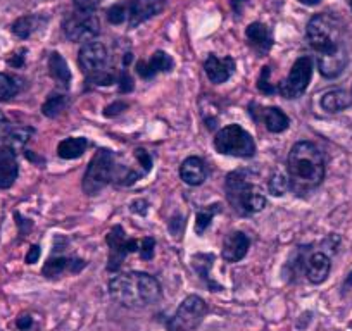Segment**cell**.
Masks as SVG:
<instances>
[{"instance_id":"obj_41","label":"cell","mask_w":352,"mask_h":331,"mask_svg":"<svg viewBox=\"0 0 352 331\" xmlns=\"http://www.w3.org/2000/svg\"><path fill=\"white\" fill-rule=\"evenodd\" d=\"M40 258V247L38 245H32V249L26 254V264H35Z\"/></svg>"},{"instance_id":"obj_7","label":"cell","mask_w":352,"mask_h":331,"mask_svg":"<svg viewBox=\"0 0 352 331\" xmlns=\"http://www.w3.org/2000/svg\"><path fill=\"white\" fill-rule=\"evenodd\" d=\"M63 32L69 42H90L100 33V21L94 11L76 9L63 21Z\"/></svg>"},{"instance_id":"obj_29","label":"cell","mask_w":352,"mask_h":331,"mask_svg":"<svg viewBox=\"0 0 352 331\" xmlns=\"http://www.w3.org/2000/svg\"><path fill=\"white\" fill-rule=\"evenodd\" d=\"M33 135L32 128H16V130H11L8 137V147H11L12 150L14 148H21L26 141L30 140V137Z\"/></svg>"},{"instance_id":"obj_31","label":"cell","mask_w":352,"mask_h":331,"mask_svg":"<svg viewBox=\"0 0 352 331\" xmlns=\"http://www.w3.org/2000/svg\"><path fill=\"white\" fill-rule=\"evenodd\" d=\"M107 21L111 23V25H123L124 21L128 19L126 16V5L123 4H114L111 5L109 9H107Z\"/></svg>"},{"instance_id":"obj_24","label":"cell","mask_w":352,"mask_h":331,"mask_svg":"<svg viewBox=\"0 0 352 331\" xmlns=\"http://www.w3.org/2000/svg\"><path fill=\"white\" fill-rule=\"evenodd\" d=\"M88 147L87 138L83 137H71L66 138V140L60 141L57 145V155L60 159H66V161H71V159H78L85 154Z\"/></svg>"},{"instance_id":"obj_18","label":"cell","mask_w":352,"mask_h":331,"mask_svg":"<svg viewBox=\"0 0 352 331\" xmlns=\"http://www.w3.org/2000/svg\"><path fill=\"white\" fill-rule=\"evenodd\" d=\"M19 166L16 152L11 147L0 148V190L11 188L18 180Z\"/></svg>"},{"instance_id":"obj_12","label":"cell","mask_w":352,"mask_h":331,"mask_svg":"<svg viewBox=\"0 0 352 331\" xmlns=\"http://www.w3.org/2000/svg\"><path fill=\"white\" fill-rule=\"evenodd\" d=\"M124 5L130 28H138L142 23L148 21L164 9V0H128Z\"/></svg>"},{"instance_id":"obj_39","label":"cell","mask_w":352,"mask_h":331,"mask_svg":"<svg viewBox=\"0 0 352 331\" xmlns=\"http://www.w3.org/2000/svg\"><path fill=\"white\" fill-rule=\"evenodd\" d=\"M16 326H18L19 331H30L33 326L32 316H28V314H25V316H19L18 321H16Z\"/></svg>"},{"instance_id":"obj_32","label":"cell","mask_w":352,"mask_h":331,"mask_svg":"<svg viewBox=\"0 0 352 331\" xmlns=\"http://www.w3.org/2000/svg\"><path fill=\"white\" fill-rule=\"evenodd\" d=\"M257 89H259V92L268 93V95L278 92V89H276V87H273V83L270 81V67L268 66H264L263 71H261L259 80H257Z\"/></svg>"},{"instance_id":"obj_45","label":"cell","mask_w":352,"mask_h":331,"mask_svg":"<svg viewBox=\"0 0 352 331\" xmlns=\"http://www.w3.org/2000/svg\"><path fill=\"white\" fill-rule=\"evenodd\" d=\"M299 2L304 5H316V4H320L321 0H299Z\"/></svg>"},{"instance_id":"obj_16","label":"cell","mask_w":352,"mask_h":331,"mask_svg":"<svg viewBox=\"0 0 352 331\" xmlns=\"http://www.w3.org/2000/svg\"><path fill=\"white\" fill-rule=\"evenodd\" d=\"M330 269L331 261L324 252H314L307 258L306 264H304L307 282L313 283V285H321L330 275Z\"/></svg>"},{"instance_id":"obj_21","label":"cell","mask_w":352,"mask_h":331,"mask_svg":"<svg viewBox=\"0 0 352 331\" xmlns=\"http://www.w3.org/2000/svg\"><path fill=\"white\" fill-rule=\"evenodd\" d=\"M321 107H323L327 113H340V111L349 109L352 106V93L349 90H330V92L324 93L321 97Z\"/></svg>"},{"instance_id":"obj_36","label":"cell","mask_w":352,"mask_h":331,"mask_svg":"<svg viewBox=\"0 0 352 331\" xmlns=\"http://www.w3.org/2000/svg\"><path fill=\"white\" fill-rule=\"evenodd\" d=\"M128 109V104L126 102H121V100H118V102L111 104V106L106 107V111H104V116L106 117H114L118 116V114H121L123 111Z\"/></svg>"},{"instance_id":"obj_2","label":"cell","mask_w":352,"mask_h":331,"mask_svg":"<svg viewBox=\"0 0 352 331\" xmlns=\"http://www.w3.org/2000/svg\"><path fill=\"white\" fill-rule=\"evenodd\" d=\"M323 152L313 141H297L289 152L287 159V176L290 190L297 195H306L316 190L324 180Z\"/></svg>"},{"instance_id":"obj_15","label":"cell","mask_w":352,"mask_h":331,"mask_svg":"<svg viewBox=\"0 0 352 331\" xmlns=\"http://www.w3.org/2000/svg\"><path fill=\"white\" fill-rule=\"evenodd\" d=\"M250 247V240L245 233L233 231L230 233L223 243V259L226 262H240L247 255Z\"/></svg>"},{"instance_id":"obj_4","label":"cell","mask_w":352,"mask_h":331,"mask_svg":"<svg viewBox=\"0 0 352 331\" xmlns=\"http://www.w3.org/2000/svg\"><path fill=\"white\" fill-rule=\"evenodd\" d=\"M225 190L228 202L239 214L250 216L266 207V197L254 187L245 171H233L226 176Z\"/></svg>"},{"instance_id":"obj_13","label":"cell","mask_w":352,"mask_h":331,"mask_svg":"<svg viewBox=\"0 0 352 331\" xmlns=\"http://www.w3.org/2000/svg\"><path fill=\"white\" fill-rule=\"evenodd\" d=\"M175 66V60L171 59V56H168L162 50L154 52V56L148 60H138L135 69H137L138 76L144 78V80H152L155 74L159 73H169Z\"/></svg>"},{"instance_id":"obj_11","label":"cell","mask_w":352,"mask_h":331,"mask_svg":"<svg viewBox=\"0 0 352 331\" xmlns=\"http://www.w3.org/2000/svg\"><path fill=\"white\" fill-rule=\"evenodd\" d=\"M106 242L109 245V262H107V271L114 273L121 268L128 254L138 252L140 242L135 238H126L124 229L121 226H114L106 236Z\"/></svg>"},{"instance_id":"obj_43","label":"cell","mask_w":352,"mask_h":331,"mask_svg":"<svg viewBox=\"0 0 352 331\" xmlns=\"http://www.w3.org/2000/svg\"><path fill=\"white\" fill-rule=\"evenodd\" d=\"M230 4H232V9L235 11V14H240L243 9V5L247 4V0H232Z\"/></svg>"},{"instance_id":"obj_30","label":"cell","mask_w":352,"mask_h":331,"mask_svg":"<svg viewBox=\"0 0 352 331\" xmlns=\"http://www.w3.org/2000/svg\"><path fill=\"white\" fill-rule=\"evenodd\" d=\"M287 190H290L289 176L285 173H282V171H276L272 176V180H270V192L273 195H276V197H282Z\"/></svg>"},{"instance_id":"obj_22","label":"cell","mask_w":352,"mask_h":331,"mask_svg":"<svg viewBox=\"0 0 352 331\" xmlns=\"http://www.w3.org/2000/svg\"><path fill=\"white\" fill-rule=\"evenodd\" d=\"M259 117L264 126H266V130L272 131V133H282L290 126L289 116L278 107H266V109L261 111Z\"/></svg>"},{"instance_id":"obj_46","label":"cell","mask_w":352,"mask_h":331,"mask_svg":"<svg viewBox=\"0 0 352 331\" xmlns=\"http://www.w3.org/2000/svg\"><path fill=\"white\" fill-rule=\"evenodd\" d=\"M349 5H351V9H352V0H349Z\"/></svg>"},{"instance_id":"obj_9","label":"cell","mask_w":352,"mask_h":331,"mask_svg":"<svg viewBox=\"0 0 352 331\" xmlns=\"http://www.w3.org/2000/svg\"><path fill=\"white\" fill-rule=\"evenodd\" d=\"M208 312V306L197 295H190L182 302L175 316L168 321L169 331H192L201 324Z\"/></svg>"},{"instance_id":"obj_42","label":"cell","mask_w":352,"mask_h":331,"mask_svg":"<svg viewBox=\"0 0 352 331\" xmlns=\"http://www.w3.org/2000/svg\"><path fill=\"white\" fill-rule=\"evenodd\" d=\"M26 50H21V52H19V56L18 54H14V57H12V59H9V64L14 67H21L23 62H25V56H23Z\"/></svg>"},{"instance_id":"obj_26","label":"cell","mask_w":352,"mask_h":331,"mask_svg":"<svg viewBox=\"0 0 352 331\" xmlns=\"http://www.w3.org/2000/svg\"><path fill=\"white\" fill-rule=\"evenodd\" d=\"M218 212H221V205L219 204H212L209 205V207H204L202 211H199L197 218H195V233H197V235H202V233L211 226L212 218H214Z\"/></svg>"},{"instance_id":"obj_5","label":"cell","mask_w":352,"mask_h":331,"mask_svg":"<svg viewBox=\"0 0 352 331\" xmlns=\"http://www.w3.org/2000/svg\"><path fill=\"white\" fill-rule=\"evenodd\" d=\"M116 178V162L113 150L100 148L92 157L83 176V192L87 195H97Z\"/></svg>"},{"instance_id":"obj_3","label":"cell","mask_w":352,"mask_h":331,"mask_svg":"<svg viewBox=\"0 0 352 331\" xmlns=\"http://www.w3.org/2000/svg\"><path fill=\"white\" fill-rule=\"evenodd\" d=\"M109 293L118 304L124 307L152 306L162 297L157 279L142 271L121 273L111 278Z\"/></svg>"},{"instance_id":"obj_8","label":"cell","mask_w":352,"mask_h":331,"mask_svg":"<svg viewBox=\"0 0 352 331\" xmlns=\"http://www.w3.org/2000/svg\"><path fill=\"white\" fill-rule=\"evenodd\" d=\"M314 62L309 56H302L294 62L292 69H290L289 76L280 83L278 92L280 95L285 99H299L304 92L307 90L313 78Z\"/></svg>"},{"instance_id":"obj_44","label":"cell","mask_w":352,"mask_h":331,"mask_svg":"<svg viewBox=\"0 0 352 331\" xmlns=\"http://www.w3.org/2000/svg\"><path fill=\"white\" fill-rule=\"evenodd\" d=\"M347 288H352V273L347 276V278H345V282H344V290H347Z\"/></svg>"},{"instance_id":"obj_17","label":"cell","mask_w":352,"mask_h":331,"mask_svg":"<svg viewBox=\"0 0 352 331\" xmlns=\"http://www.w3.org/2000/svg\"><path fill=\"white\" fill-rule=\"evenodd\" d=\"M235 69V60L232 57H223L219 59L218 56H209L204 62V71L208 74L209 80L216 85H221L225 81L230 80V76L233 74Z\"/></svg>"},{"instance_id":"obj_1","label":"cell","mask_w":352,"mask_h":331,"mask_svg":"<svg viewBox=\"0 0 352 331\" xmlns=\"http://www.w3.org/2000/svg\"><path fill=\"white\" fill-rule=\"evenodd\" d=\"M306 38L311 49L318 54V69L321 76L333 80L344 73L349 62L342 28L335 18L328 14H316L306 26Z\"/></svg>"},{"instance_id":"obj_20","label":"cell","mask_w":352,"mask_h":331,"mask_svg":"<svg viewBox=\"0 0 352 331\" xmlns=\"http://www.w3.org/2000/svg\"><path fill=\"white\" fill-rule=\"evenodd\" d=\"M245 38L257 54H268L273 47L272 32L263 23H250L245 30Z\"/></svg>"},{"instance_id":"obj_19","label":"cell","mask_w":352,"mask_h":331,"mask_svg":"<svg viewBox=\"0 0 352 331\" xmlns=\"http://www.w3.org/2000/svg\"><path fill=\"white\" fill-rule=\"evenodd\" d=\"M180 178L190 187H199L208 180V166L201 157L185 159L180 166Z\"/></svg>"},{"instance_id":"obj_38","label":"cell","mask_w":352,"mask_h":331,"mask_svg":"<svg viewBox=\"0 0 352 331\" xmlns=\"http://www.w3.org/2000/svg\"><path fill=\"white\" fill-rule=\"evenodd\" d=\"M74 8L80 11H96L97 5L100 4V0H73Z\"/></svg>"},{"instance_id":"obj_33","label":"cell","mask_w":352,"mask_h":331,"mask_svg":"<svg viewBox=\"0 0 352 331\" xmlns=\"http://www.w3.org/2000/svg\"><path fill=\"white\" fill-rule=\"evenodd\" d=\"M154 249H155V240L152 238V236L144 238L140 242V249H138V252H140V258L144 259V261L152 259L154 258Z\"/></svg>"},{"instance_id":"obj_25","label":"cell","mask_w":352,"mask_h":331,"mask_svg":"<svg viewBox=\"0 0 352 331\" xmlns=\"http://www.w3.org/2000/svg\"><path fill=\"white\" fill-rule=\"evenodd\" d=\"M40 26V18L36 16H23V18L16 19L14 25H12V33L19 38H28L33 32Z\"/></svg>"},{"instance_id":"obj_23","label":"cell","mask_w":352,"mask_h":331,"mask_svg":"<svg viewBox=\"0 0 352 331\" xmlns=\"http://www.w3.org/2000/svg\"><path fill=\"white\" fill-rule=\"evenodd\" d=\"M49 73L56 80L60 89H69L71 83V71L67 66L66 59L59 52H52L49 57Z\"/></svg>"},{"instance_id":"obj_6","label":"cell","mask_w":352,"mask_h":331,"mask_svg":"<svg viewBox=\"0 0 352 331\" xmlns=\"http://www.w3.org/2000/svg\"><path fill=\"white\" fill-rule=\"evenodd\" d=\"M214 148L223 155L249 159L256 155V141L249 131L239 124H230L219 130L214 137Z\"/></svg>"},{"instance_id":"obj_35","label":"cell","mask_w":352,"mask_h":331,"mask_svg":"<svg viewBox=\"0 0 352 331\" xmlns=\"http://www.w3.org/2000/svg\"><path fill=\"white\" fill-rule=\"evenodd\" d=\"M135 83H133V78L130 76L126 69L121 71V76H120V92L121 93H130L133 90Z\"/></svg>"},{"instance_id":"obj_34","label":"cell","mask_w":352,"mask_h":331,"mask_svg":"<svg viewBox=\"0 0 352 331\" xmlns=\"http://www.w3.org/2000/svg\"><path fill=\"white\" fill-rule=\"evenodd\" d=\"M135 157H137L138 164L142 166V170H144V173L145 174L151 173V170H152V157H151V155H148V152H145L144 148H137V150H135Z\"/></svg>"},{"instance_id":"obj_14","label":"cell","mask_w":352,"mask_h":331,"mask_svg":"<svg viewBox=\"0 0 352 331\" xmlns=\"http://www.w3.org/2000/svg\"><path fill=\"white\" fill-rule=\"evenodd\" d=\"M85 266H87V262L81 261V259L56 255V258H50L49 261L45 262L42 273L45 278H59V276H63L64 273L76 275V273H80Z\"/></svg>"},{"instance_id":"obj_10","label":"cell","mask_w":352,"mask_h":331,"mask_svg":"<svg viewBox=\"0 0 352 331\" xmlns=\"http://www.w3.org/2000/svg\"><path fill=\"white\" fill-rule=\"evenodd\" d=\"M78 64H80L81 71L85 73L87 80L107 73L109 50H107V47L102 42L90 40V42L81 45L80 52H78Z\"/></svg>"},{"instance_id":"obj_27","label":"cell","mask_w":352,"mask_h":331,"mask_svg":"<svg viewBox=\"0 0 352 331\" xmlns=\"http://www.w3.org/2000/svg\"><path fill=\"white\" fill-rule=\"evenodd\" d=\"M67 100L64 95H59V93H52L49 95V99L45 100V104L42 106V113L45 117H57L66 107Z\"/></svg>"},{"instance_id":"obj_37","label":"cell","mask_w":352,"mask_h":331,"mask_svg":"<svg viewBox=\"0 0 352 331\" xmlns=\"http://www.w3.org/2000/svg\"><path fill=\"white\" fill-rule=\"evenodd\" d=\"M11 130H12L11 123H9L8 117L4 116V113L0 111V141L8 140V137H9V133H11Z\"/></svg>"},{"instance_id":"obj_40","label":"cell","mask_w":352,"mask_h":331,"mask_svg":"<svg viewBox=\"0 0 352 331\" xmlns=\"http://www.w3.org/2000/svg\"><path fill=\"white\" fill-rule=\"evenodd\" d=\"M148 211V204L145 201H135L131 202V212H135V214H140V216H145Z\"/></svg>"},{"instance_id":"obj_28","label":"cell","mask_w":352,"mask_h":331,"mask_svg":"<svg viewBox=\"0 0 352 331\" xmlns=\"http://www.w3.org/2000/svg\"><path fill=\"white\" fill-rule=\"evenodd\" d=\"M18 92L19 87L18 83H16L14 78H11L9 74L0 73V102L12 99V97H16Z\"/></svg>"}]
</instances>
